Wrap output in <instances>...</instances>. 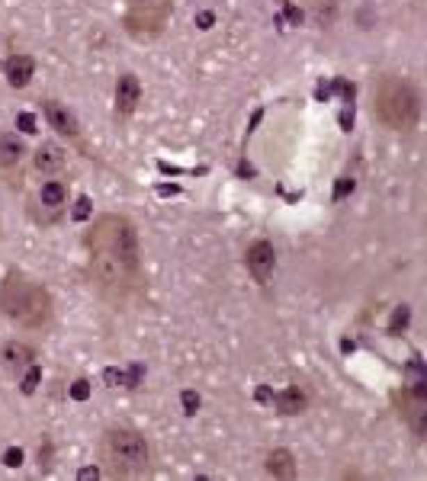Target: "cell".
<instances>
[{"label":"cell","instance_id":"8992f818","mask_svg":"<svg viewBox=\"0 0 427 481\" xmlns=\"http://www.w3.org/2000/svg\"><path fill=\"white\" fill-rule=\"evenodd\" d=\"M395 405H398V414L408 421L411 433H414V437H424L427 433V398L424 395H418V391H411V389H402V391H395Z\"/></svg>","mask_w":427,"mask_h":481},{"label":"cell","instance_id":"7402d4cb","mask_svg":"<svg viewBox=\"0 0 427 481\" xmlns=\"http://www.w3.org/2000/svg\"><path fill=\"white\" fill-rule=\"evenodd\" d=\"M351 193H353V180H351V177H337V183H335V202L347 199Z\"/></svg>","mask_w":427,"mask_h":481},{"label":"cell","instance_id":"7c38bea8","mask_svg":"<svg viewBox=\"0 0 427 481\" xmlns=\"http://www.w3.org/2000/svg\"><path fill=\"white\" fill-rule=\"evenodd\" d=\"M61 167H65V151L58 145H51V141L39 145V151H35V170L39 174H58Z\"/></svg>","mask_w":427,"mask_h":481},{"label":"cell","instance_id":"484cf974","mask_svg":"<svg viewBox=\"0 0 427 481\" xmlns=\"http://www.w3.org/2000/svg\"><path fill=\"white\" fill-rule=\"evenodd\" d=\"M193 23L200 26V29H212V26H216V13H212V10H202V13H196Z\"/></svg>","mask_w":427,"mask_h":481},{"label":"cell","instance_id":"d4e9b609","mask_svg":"<svg viewBox=\"0 0 427 481\" xmlns=\"http://www.w3.org/2000/svg\"><path fill=\"white\" fill-rule=\"evenodd\" d=\"M17 129H19V132H26V135H33L35 132V116H33V113H19V116H17Z\"/></svg>","mask_w":427,"mask_h":481},{"label":"cell","instance_id":"cb8c5ba5","mask_svg":"<svg viewBox=\"0 0 427 481\" xmlns=\"http://www.w3.org/2000/svg\"><path fill=\"white\" fill-rule=\"evenodd\" d=\"M3 465H7V468H19V465H23V449L10 446L7 453H3Z\"/></svg>","mask_w":427,"mask_h":481},{"label":"cell","instance_id":"5bb4252c","mask_svg":"<svg viewBox=\"0 0 427 481\" xmlns=\"http://www.w3.org/2000/svg\"><path fill=\"white\" fill-rule=\"evenodd\" d=\"M267 472L273 478H293L296 475V459L289 449H273L267 456Z\"/></svg>","mask_w":427,"mask_h":481},{"label":"cell","instance_id":"30bf717a","mask_svg":"<svg viewBox=\"0 0 427 481\" xmlns=\"http://www.w3.org/2000/svg\"><path fill=\"white\" fill-rule=\"evenodd\" d=\"M33 71H35V61L29 55H10L3 61V74H7L10 87H26L33 81Z\"/></svg>","mask_w":427,"mask_h":481},{"label":"cell","instance_id":"ffe728a7","mask_svg":"<svg viewBox=\"0 0 427 481\" xmlns=\"http://www.w3.org/2000/svg\"><path fill=\"white\" fill-rule=\"evenodd\" d=\"M90 212H93L90 199H87V196H77L74 209H71V218H74V222H87V218H90Z\"/></svg>","mask_w":427,"mask_h":481},{"label":"cell","instance_id":"f1b7e54d","mask_svg":"<svg viewBox=\"0 0 427 481\" xmlns=\"http://www.w3.org/2000/svg\"><path fill=\"white\" fill-rule=\"evenodd\" d=\"M103 382L106 385H122V373L119 369H103Z\"/></svg>","mask_w":427,"mask_h":481},{"label":"cell","instance_id":"5b68a950","mask_svg":"<svg viewBox=\"0 0 427 481\" xmlns=\"http://www.w3.org/2000/svg\"><path fill=\"white\" fill-rule=\"evenodd\" d=\"M168 0H145V3H135V10L126 17V29L138 39H151V35H158L168 23Z\"/></svg>","mask_w":427,"mask_h":481},{"label":"cell","instance_id":"d6a6232c","mask_svg":"<svg viewBox=\"0 0 427 481\" xmlns=\"http://www.w3.org/2000/svg\"><path fill=\"white\" fill-rule=\"evenodd\" d=\"M132 3H145V0H132Z\"/></svg>","mask_w":427,"mask_h":481},{"label":"cell","instance_id":"3957f363","mask_svg":"<svg viewBox=\"0 0 427 481\" xmlns=\"http://www.w3.org/2000/svg\"><path fill=\"white\" fill-rule=\"evenodd\" d=\"M373 113L379 122L395 129V132H411L421 116V100L414 83L398 74H382L373 87Z\"/></svg>","mask_w":427,"mask_h":481},{"label":"cell","instance_id":"f546056e","mask_svg":"<svg viewBox=\"0 0 427 481\" xmlns=\"http://www.w3.org/2000/svg\"><path fill=\"white\" fill-rule=\"evenodd\" d=\"M286 19H289V23H293V26H302V10L289 3V7H286Z\"/></svg>","mask_w":427,"mask_h":481},{"label":"cell","instance_id":"ba28073f","mask_svg":"<svg viewBox=\"0 0 427 481\" xmlns=\"http://www.w3.org/2000/svg\"><path fill=\"white\" fill-rule=\"evenodd\" d=\"M45 119H49V125L58 135H67V138H77V135H81V122H77V116L65 106V103H58V100L45 103Z\"/></svg>","mask_w":427,"mask_h":481},{"label":"cell","instance_id":"4fadbf2b","mask_svg":"<svg viewBox=\"0 0 427 481\" xmlns=\"http://www.w3.org/2000/svg\"><path fill=\"white\" fill-rule=\"evenodd\" d=\"M0 359H3V366H7L10 373H19V369H26V366L33 363L35 353L26 347V343L10 341V343H3V353H0Z\"/></svg>","mask_w":427,"mask_h":481},{"label":"cell","instance_id":"9a60e30c","mask_svg":"<svg viewBox=\"0 0 427 481\" xmlns=\"http://www.w3.org/2000/svg\"><path fill=\"white\" fill-rule=\"evenodd\" d=\"M39 202L49 209H61L67 202V186L61 180H49L42 183V190H39Z\"/></svg>","mask_w":427,"mask_h":481},{"label":"cell","instance_id":"603a6c76","mask_svg":"<svg viewBox=\"0 0 427 481\" xmlns=\"http://www.w3.org/2000/svg\"><path fill=\"white\" fill-rule=\"evenodd\" d=\"M71 398H74V401H87V398H90V382L77 379L74 385H71Z\"/></svg>","mask_w":427,"mask_h":481},{"label":"cell","instance_id":"6da1fadb","mask_svg":"<svg viewBox=\"0 0 427 481\" xmlns=\"http://www.w3.org/2000/svg\"><path fill=\"white\" fill-rule=\"evenodd\" d=\"M90 254V279L106 302L126 305L142 289V247L132 218L126 215H100L84 238Z\"/></svg>","mask_w":427,"mask_h":481},{"label":"cell","instance_id":"d6986e66","mask_svg":"<svg viewBox=\"0 0 427 481\" xmlns=\"http://www.w3.org/2000/svg\"><path fill=\"white\" fill-rule=\"evenodd\" d=\"M180 405H184V414H186V417H193L196 411H200V395H196L193 389L180 391Z\"/></svg>","mask_w":427,"mask_h":481},{"label":"cell","instance_id":"44dd1931","mask_svg":"<svg viewBox=\"0 0 427 481\" xmlns=\"http://www.w3.org/2000/svg\"><path fill=\"white\" fill-rule=\"evenodd\" d=\"M142 375H145V366H138L135 363L129 373H122V385L126 389H138V382H142Z\"/></svg>","mask_w":427,"mask_h":481},{"label":"cell","instance_id":"ac0fdd59","mask_svg":"<svg viewBox=\"0 0 427 481\" xmlns=\"http://www.w3.org/2000/svg\"><path fill=\"white\" fill-rule=\"evenodd\" d=\"M408 321H411V308L408 305H398V308H395V315H392V321H389V334H392V337H398V334L408 327Z\"/></svg>","mask_w":427,"mask_h":481},{"label":"cell","instance_id":"2e32d148","mask_svg":"<svg viewBox=\"0 0 427 481\" xmlns=\"http://www.w3.org/2000/svg\"><path fill=\"white\" fill-rule=\"evenodd\" d=\"M19 158H23V141L17 135H0V164L17 167Z\"/></svg>","mask_w":427,"mask_h":481},{"label":"cell","instance_id":"52a82bcc","mask_svg":"<svg viewBox=\"0 0 427 481\" xmlns=\"http://www.w3.org/2000/svg\"><path fill=\"white\" fill-rule=\"evenodd\" d=\"M244 263H248V273L254 276V282H264L273 276V266H277V250H273V244L270 241H254L251 247H248V254H244Z\"/></svg>","mask_w":427,"mask_h":481},{"label":"cell","instance_id":"4316f807","mask_svg":"<svg viewBox=\"0 0 427 481\" xmlns=\"http://www.w3.org/2000/svg\"><path fill=\"white\" fill-rule=\"evenodd\" d=\"M351 125H353V103H347L341 113V129L344 132H351Z\"/></svg>","mask_w":427,"mask_h":481},{"label":"cell","instance_id":"e0dca14e","mask_svg":"<svg viewBox=\"0 0 427 481\" xmlns=\"http://www.w3.org/2000/svg\"><path fill=\"white\" fill-rule=\"evenodd\" d=\"M39 382H42V366L29 363V366H26L23 382H19V391H23V395H33V391L39 389Z\"/></svg>","mask_w":427,"mask_h":481},{"label":"cell","instance_id":"1f68e13d","mask_svg":"<svg viewBox=\"0 0 427 481\" xmlns=\"http://www.w3.org/2000/svg\"><path fill=\"white\" fill-rule=\"evenodd\" d=\"M177 190H180V186H158L161 196H170V193H177Z\"/></svg>","mask_w":427,"mask_h":481},{"label":"cell","instance_id":"4dcf8cb0","mask_svg":"<svg viewBox=\"0 0 427 481\" xmlns=\"http://www.w3.org/2000/svg\"><path fill=\"white\" fill-rule=\"evenodd\" d=\"M254 398H257L260 405H273V391H270L267 385H260V389H257V395H254Z\"/></svg>","mask_w":427,"mask_h":481},{"label":"cell","instance_id":"8fae6325","mask_svg":"<svg viewBox=\"0 0 427 481\" xmlns=\"http://www.w3.org/2000/svg\"><path fill=\"white\" fill-rule=\"evenodd\" d=\"M273 405H277L280 414L293 417V414H302V411L309 407V398H305V391H302L299 385H289V389H283L280 395H273Z\"/></svg>","mask_w":427,"mask_h":481},{"label":"cell","instance_id":"9c48e42d","mask_svg":"<svg viewBox=\"0 0 427 481\" xmlns=\"http://www.w3.org/2000/svg\"><path fill=\"white\" fill-rule=\"evenodd\" d=\"M138 100H142V83H138V77L122 74L116 81V113L119 116H132Z\"/></svg>","mask_w":427,"mask_h":481},{"label":"cell","instance_id":"83f0119b","mask_svg":"<svg viewBox=\"0 0 427 481\" xmlns=\"http://www.w3.org/2000/svg\"><path fill=\"white\" fill-rule=\"evenodd\" d=\"M77 478H81V481H97V478H100V468H97V465H87V468L77 472Z\"/></svg>","mask_w":427,"mask_h":481},{"label":"cell","instance_id":"277c9868","mask_svg":"<svg viewBox=\"0 0 427 481\" xmlns=\"http://www.w3.org/2000/svg\"><path fill=\"white\" fill-rule=\"evenodd\" d=\"M100 459L109 475H116V478H135V475L148 472L151 449L142 433L129 430V427H109L100 437Z\"/></svg>","mask_w":427,"mask_h":481},{"label":"cell","instance_id":"7a4b0ae2","mask_svg":"<svg viewBox=\"0 0 427 481\" xmlns=\"http://www.w3.org/2000/svg\"><path fill=\"white\" fill-rule=\"evenodd\" d=\"M0 311L29 331H42L51 321V295L35 279L23 276L19 270H10L0 279Z\"/></svg>","mask_w":427,"mask_h":481}]
</instances>
